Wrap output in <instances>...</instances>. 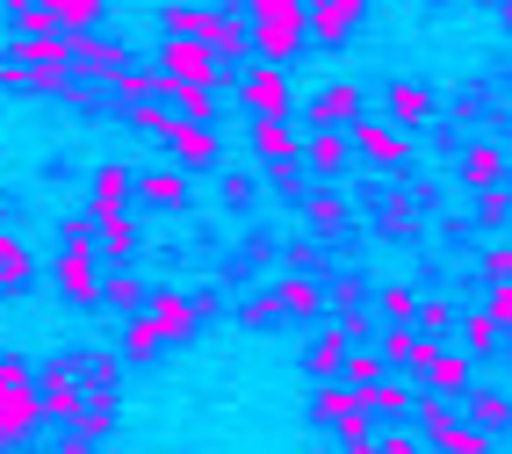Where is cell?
<instances>
[{"label":"cell","mask_w":512,"mask_h":454,"mask_svg":"<svg viewBox=\"0 0 512 454\" xmlns=\"http://www.w3.org/2000/svg\"><path fill=\"white\" fill-rule=\"evenodd\" d=\"M505 29H512V0H505Z\"/></svg>","instance_id":"cell-57"},{"label":"cell","mask_w":512,"mask_h":454,"mask_svg":"<svg viewBox=\"0 0 512 454\" xmlns=\"http://www.w3.org/2000/svg\"><path fill=\"white\" fill-rule=\"evenodd\" d=\"M347 137H354V159L383 166V173H404V166H412V145H404V130H397V123H383V116H361Z\"/></svg>","instance_id":"cell-10"},{"label":"cell","mask_w":512,"mask_h":454,"mask_svg":"<svg viewBox=\"0 0 512 454\" xmlns=\"http://www.w3.org/2000/svg\"><path fill=\"white\" fill-rule=\"evenodd\" d=\"M94 253L109 260V267H130V260H138V217H116V224H101V231H94Z\"/></svg>","instance_id":"cell-31"},{"label":"cell","mask_w":512,"mask_h":454,"mask_svg":"<svg viewBox=\"0 0 512 454\" xmlns=\"http://www.w3.org/2000/svg\"><path fill=\"white\" fill-rule=\"evenodd\" d=\"M289 274H325L318 253H311V238H289Z\"/></svg>","instance_id":"cell-49"},{"label":"cell","mask_w":512,"mask_h":454,"mask_svg":"<svg viewBox=\"0 0 512 454\" xmlns=\"http://www.w3.org/2000/svg\"><path fill=\"white\" fill-rule=\"evenodd\" d=\"M80 382H87V404H116L123 397V354H80Z\"/></svg>","instance_id":"cell-25"},{"label":"cell","mask_w":512,"mask_h":454,"mask_svg":"<svg viewBox=\"0 0 512 454\" xmlns=\"http://www.w3.org/2000/svg\"><path fill=\"white\" fill-rule=\"evenodd\" d=\"M253 152H260L267 166H289V159H303V137H296L289 123H253Z\"/></svg>","instance_id":"cell-33"},{"label":"cell","mask_w":512,"mask_h":454,"mask_svg":"<svg viewBox=\"0 0 512 454\" xmlns=\"http://www.w3.org/2000/svg\"><path fill=\"white\" fill-rule=\"evenodd\" d=\"M224 202H231V209L253 202V181H246V173H224Z\"/></svg>","instance_id":"cell-51"},{"label":"cell","mask_w":512,"mask_h":454,"mask_svg":"<svg viewBox=\"0 0 512 454\" xmlns=\"http://www.w3.org/2000/svg\"><path fill=\"white\" fill-rule=\"evenodd\" d=\"M65 58H73V73H80L94 94L109 87L116 73H130V51H123V44H109L101 29H80V37H65Z\"/></svg>","instance_id":"cell-7"},{"label":"cell","mask_w":512,"mask_h":454,"mask_svg":"<svg viewBox=\"0 0 512 454\" xmlns=\"http://www.w3.org/2000/svg\"><path fill=\"white\" fill-rule=\"evenodd\" d=\"M37 397H44V418H73L87 411V382H80V354H65V361H44L37 368Z\"/></svg>","instance_id":"cell-9"},{"label":"cell","mask_w":512,"mask_h":454,"mask_svg":"<svg viewBox=\"0 0 512 454\" xmlns=\"http://www.w3.org/2000/svg\"><path fill=\"white\" fill-rule=\"evenodd\" d=\"M51 282H58L65 296H73V303H101V296H109V282H101V253H94V238H87V246H73V253H65V260L51 267Z\"/></svg>","instance_id":"cell-11"},{"label":"cell","mask_w":512,"mask_h":454,"mask_svg":"<svg viewBox=\"0 0 512 454\" xmlns=\"http://www.w3.org/2000/svg\"><path fill=\"white\" fill-rule=\"evenodd\" d=\"M375 310H383V325H412V318H419V289H412V282H383Z\"/></svg>","instance_id":"cell-38"},{"label":"cell","mask_w":512,"mask_h":454,"mask_svg":"<svg viewBox=\"0 0 512 454\" xmlns=\"http://www.w3.org/2000/svg\"><path fill=\"white\" fill-rule=\"evenodd\" d=\"M412 426L426 433V447H433V454H491V433L476 426V418H455L440 397H426V404H419Z\"/></svg>","instance_id":"cell-5"},{"label":"cell","mask_w":512,"mask_h":454,"mask_svg":"<svg viewBox=\"0 0 512 454\" xmlns=\"http://www.w3.org/2000/svg\"><path fill=\"white\" fill-rule=\"evenodd\" d=\"M347 354H354V332L347 325H325L311 339V354H303V368H311L318 382H339V375H347Z\"/></svg>","instance_id":"cell-21"},{"label":"cell","mask_w":512,"mask_h":454,"mask_svg":"<svg viewBox=\"0 0 512 454\" xmlns=\"http://www.w3.org/2000/svg\"><path fill=\"white\" fill-rule=\"evenodd\" d=\"M303 15H311V44H347L368 0H303Z\"/></svg>","instance_id":"cell-15"},{"label":"cell","mask_w":512,"mask_h":454,"mask_svg":"<svg viewBox=\"0 0 512 454\" xmlns=\"http://www.w3.org/2000/svg\"><path fill=\"white\" fill-rule=\"evenodd\" d=\"M383 109H390L397 130H426V123L440 116V101H433L419 80H390V87H383Z\"/></svg>","instance_id":"cell-16"},{"label":"cell","mask_w":512,"mask_h":454,"mask_svg":"<svg viewBox=\"0 0 512 454\" xmlns=\"http://www.w3.org/2000/svg\"><path fill=\"white\" fill-rule=\"evenodd\" d=\"M361 404H368L375 418H419V404H426V397H419V382H412V375H383Z\"/></svg>","instance_id":"cell-23"},{"label":"cell","mask_w":512,"mask_h":454,"mask_svg":"<svg viewBox=\"0 0 512 454\" xmlns=\"http://www.w3.org/2000/svg\"><path fill=\"white\" fill-rule=\"evenodd\" d=\"M455 339L469 346V354H476V361H491V354H498V346H505V325L491 318V310H462V325H455Z\"/></svg>","instance_id":"cell-30"},{"label":"cell","mask_w":512,"mask_h":454,"mask_svg":"<svg viewBox=\"0 0 512 454\" xmlns=\"http://www.w3.org/2000/svg\"><path fill=\"white\" fill-rule=\"evenodd\" d=\"M361 116H368V94L354 80H332L311 94V130H354Z\"/></svg>","instance_id":"cell-12"},{"label":"cell","mask_w":512,"mask_h":454,"mask_svg":"<svg viewBox=\"0 0 512 454\" xmlns=\"http://www.w3.org/2000/svg\"><path fill=\"white\" fill-rule=\"evenodd\" d=\"M498 195H505V209H512V173H505V188H498Z\"/></svg>","instance_id":"cell-54"},{"label":"cell","mask_w":512,"mask_h":454,"mask_svg":"<svg viewBox=\"0 0 512 454\" xmlns=\"http://www.w3.org/2000/svg\"><path fill=\"white\" fill-rule=\"evenodd\" d=\"M58 454H94V447H87V440H73V433H65V447H58Z\"/></svg>","instance_id":"cell-52"},{"label":"cell","mask_w":512,"mask_h":454,"mask_svg":"<svg viewBox=\"0 0 512 454\" xmlns=\"http://www.w3.org/2000/svg\"><path fill=\"white\" fill-rule=\"evenodd\" d=\"M282 318H289V310H282V296H275V289H260V296L238 303V325H246V332H267V325H282Z\"/></svg>","instance_id":"cell-41"},{"label":"cell","mask_w":512,"mask_h":454,"mask_svg":"<svg viewBox=\"0 0 512 454\" xmlns=\"http://www.w3.org/2000/svg\"><path fill=\"white\" fill-rule=\"evenodd\" d=\"M318 418L339 433V447H375L368 404H361V390H347V382H318Z\"/></svg>","instance_id":"cell-8"},{"label":"cell","mask_w":512,"mask_h":454,"mask_svg":"<svg viewBox=\"0 0 512 454\" xmlns=\"http://www.w3.org/2000/svg\"><path fill=\"white\" fill-rule=\"evenodd\" d=\"M152 325H159L166 339H188V332L202 325V310H195V296H181V289H159V296H152Z\"/></svg>","instance_id":"cell-26"},{"label":"cell","mask_w":512,"mask_h":454,"mask_svg":"<svg viewBox=\"0 0 512 454\" xmlns=\"http://www.w3.org/2000/svg\"><path fill=\"white\" fill-rule=\"evenodd\" d=\"M65 433H73V440H87V447H101V440L116 433V404H87V411H80Z\"/></svg>","instance_id":"cell-43"},{"label":"cell","mask_w":512,"mask_h":454,"mask_svg":"<svg viewBox=\"0 0 512 454\" xmlns=\"http://www.w3.org/2000/svg\"><path fill=\"white\" fill-rule=\"evenodd\" d=\"M505 361H512V332H505Z\"/></svg>","instance_id":"cell-56"},{"label":"cell","mask_w":512,"mask_h":454,"mask_svg":"<svg viewBox=\"0 0 512 454\" xmlns=\"http://www.w3.org/2000/svg\"><path fill=\"white\" fill-rule=\"evenodd\" d=\"M419 382H433L440 397H469L476 390V368H469V354H455V346H433V361H426Z\"/></svg>","instance_id":"cell-24"},{"label":"cell","mask_w":512,"mask_h":454,"mask_svg":"<svg viewBox=\"0 0 512 454\" xmlns=\"http://www.w3.org/2000/svg\"><path fill=\"white\" fill-rule=\"evenodd\" d=\"M123 202H130V166H123V159H109V166L94 173V209H87V224L101 231V224H116V217H130Z\"/></svg>","instance_id":"cell-17"},{"label":"cell","mask_w":512,"mask_h":454,"mask_svg":"<svg viewBox=\"0 0 512 454\" xmlns=\"http://www.w3.org/2000/svg\"><path fill=\"white\" fill-rule=\"evenodd\" d=\"M159 346H166V332L152 325V310H130V325L116 332V354H123V361H152Z\"/></svg>","instance_id":"cell-29"},{"label":"cell","mask_w":512,"mask_h":454,"mask_svg":"<svg viewBox=\"0 0 512 454\" xmlns=\"http://www.w3.org/2000/svg\"><path fill=\"white\" fill-rule=\"evenodd\" d=\"M0 8H8V15H22V8H37V0H0Z\"/></svg>","instance_id":"cell-53"},{"label":"cell","mask_w":512,"mask_h":454,"mask_svg":"<svg viewBox=\"0 0 512 454\" xmlns=\"http://www.w3.org/2000/svg\"><path fill=\"white\" fill-rule=\"evenodd\" d=\"M412 325H419V332H426V339L440 346V339H455V325H462V310H455L448 296H419V318H412Z\"/></svg>","instance_id":"cell-36"},{"label":"cell","mask_w":512,"mask_h":454,"mask_svg":"<svg viewBox=\"0 0 512 454\" xmlns=\"http://www.w3.org/2000/svg\"><path fill=\"white\" fill-rule=\"evenodd\" d=\"M505 224H512V209H505V195H498V188H491V195H476V231L491 238V231H505Z\"/></svg>","instance_id":"cell-45"},{"label":"cell","mask_w":512,"mask_h":454,"mask_svg":"<svg viewBox=\"0 0 512 454\" xmlns=\"http://www.w3.org/2000/svg\"><path fill=\"white\" fill-rule=\"evenodd\" d=\"M303 166L325 173V181H332V173H347L354 166V137L347 130H311V137H303Z\"/></svg>","instance_id":"cell-22"},{"label":"cell","mask_w":512,"mask_h":454,"mask_svg":"<svg viewBox=\"0 0 512 454\" xmlns=\"http://www.w3.org/2000/svg\"><path fill=\"white\" fill-rule=\"evenodd\" d=\"M375 454H433V447H426V433L412 426V418H390V426L375 433Z\"/></svg>","instance_id":"cell-39"},{"label":"cell","mask_w":512,"mask_h":454,"mask_svg":"<svg viewBox=\"0 0 512 454\" xmlns=\"http://www.w3.org/2000/svg\"><path fill=\"white\" fill-rule=\"evenodd\" d=\"M375 354H383L397 375H426V361H433V339L419 332V325H390V332H375Z\"/></svg>","instance_id":"cell-13"},{"label":"cell","mask_w":512,"mask_h":454,"mask_svg":"<svg viewBox=\"0 0 512 454\" xmlns=\"http://www.w3.org/2000/svg\"><path fill=\"white\" fill-rule=\"evenodd\" d=\"M469 418H476L491 440H505V433H512V397H505V390H469Z\"/></svg>","instance_id":"cell-34"},{"label":"cell","mask_w":512,"mask_h":454,"mask_svg":"<svg viewBox=\"0 0 512 454\" xmlns=\"http://www.w3.org/2000/svg\"><path fill=\"white\" fill-rule=\"evenodd\" d=\"M159 137H166V152H174L181 166H217V130H210V123H188V116H174Z\"/></svg>","instance_id":"cell-18"},{"label":"cell","mask_w":512,"mask_h":454,"mask_svg":"<svg viewBox=\"0 0 512 454\" xmlns=\"http://www.w3.org/2000/svg\"><path fill=\"white\" fill-rule=\"evenodd\" d=\"M15 37H65V29H58V15L44 8V0H37V8H22V15H15Z\"/></svg>","instance_id":"cell-44"},{"label":"cell","mask_w":512,"mask_h":454,"mask_svg":"<svg viewBox=\"0 0 512 454\" xmlns=\"http://www.w3.org/2000/svg\"><path fill=\"white\" fill-rule=\"evenodd\" d=\"M505 173H512V159L491 145V137H469L462 145V181L476 188V195H491V188H505Z\"/></svg>","instance_id":"cell-19"},{"label":"cell","mask_w":512,"mask_h":454,"mask_svg":"<svg viewBox=\"0 0 512 454\" xmlns=\"http://www.w3.org/2000/svg\"><path fill=\"white\" fill-rule=\"evenodd\" d=\"M375 217H383V238H412V231H419V202H412V195H383Z\"/></svg>","instance_id":"cell-42"},{"label":"cell","mask_w":512,"mask_h":454,"mask_svg":"<svg viewBox=\"0 0 512 454\" xmlns=\"http://www.w3.org/2000/svg\"><path fill=\"white\" fill-rule=\"evenodd\" d=\"M275 296L289 318H325V274H289V282H275Z\"/></svg>","instance_id":"cell-28"},{"label":"cell","mask_w":512,"mask_h":454,"mask_svg":"<svg viewBox=\"0 0 512 454\" xmlns=\"http://www.w3.org/2000/svg\"><path fill=\"white\" fill-rule=\"evenodd\" d=\"M109 303H123V310H138V303H145V289H138V274H123V267H116V274H109Z\"/></svg>","instance_id":"cell-46"},{"label":"cell","mask_w":512,"mask_h":454,"mask_svg":"<svg viewBox=\"0 0 512 454\" xmlns=\"http://www.w3.org/2000/svg\"><path fill=\"white\" fill-rule=\"evenodd\" d=\"M44 418V397H37V368L22 354H0V447H22Z\"/></svg>","instance_id":"cell-3"},{"label":"cell","mask_w":512,"mask_h":454,"mask_svg":"<svg viewBox=\"0 0 512 454\" xmlns=\"http://www.w3.org/2000/svg\"><path fill=\"white\" fill-rule=\"evenodd\" d=\"M267 188H275V195H303V159H289V166H267Z\"/></svg>","instance_id":"cell-47"},{"label":"cell","mask_w":512,"mask_h":454,"mask_svg":"<svg viewBox=\"0 0 512 454\" xmlns=\"http://www.w3.org/2000/svg\"><path fill=\"white\" fill-rule=\"evenodd\" d=\"M339 454H375V447H339Z\"/></svg>","instance_id":"cell-55"},{"label":"cell","mask_w":512,"mask_h":454,"mask_svg":"<svg viewBox=\"0 0 512 454\" xmlns=\"http://www.w3.org/2000/svg\"><path fill=\"white\" fill-rule=\"evenodd\" d=\"M138 202L181 209V202H188V173H181V166H145V173H138Z\"/></svg>","instance_id":"cell-27"},{"label":"cell","mask_w":512,"mask_h":454,"mask_svg":"<svg viewBox=\"0 0 512 454\" xmlns=\"http://www.w3.org/2000/svg\"><path fill=\"white\" fill-rule=\"evenodd\" d=\"M44 8L58 15L65 37H80V29H94V22H101V8H109V0H44Z\"/></svg>","instance_id":"cell-40"},{"label":"cell","mask_w":512,"mask_h":454,"mask_svg":"<svg viewBox=\"0 0 512 454\" xmlns=\"http://www.w3.org/2000/svg\"><path fill=\"white\" fill-rule=\"evenodd\" d=\"M238 109H253V123H289L296 94L282 65H238Z\"/></svg>","instance_id":"cell-6"},{"label":"cell","mask_w":512,"mask_h":454,"mask_svg":"<svg viewBox=\"0 0 512 454\" xmlns=\"http://www.w3.org/2000/svg\"><path fill=\"white\" fill-rule=\"evenodd\" d=\"M484 282H512V246H491L484 253Z\"/></svg>","instance_id":"cell-50"},{"label":"cell","mask_w":512,"mask_h":454,"mask_svg":"<svg viewBox=\"0 0 512 454\" xmlns=\"http://www.w3.org/2000/svg\"><path fill=\"white\" fill-rule=\"evenodd\" d=\"M505 440H512V433H505Z\"/></svg>","instance_id":"cell-58"},{"label":"cell","mask_w":512,"mask_h":454,"mask_svg":"<svg viewBox=\"0 0 512 454\" xmlns=\"http://www.w3.org/2000/svg\"><path fill=\"white\" fill-rule=\"evenodd\" d=\"M22 282H37V253L15 231H0V289H22Z\"/></svg>","instance_id":"cell-35"},{"label":"cell","mask_w":512,"mask_h":454,"mask_svg":"<svg viewBox=\"0 0 512 454\" xmlns=\"http://www.w3.org/2000/svg\"><path fill=\"white\" fill-rule=\"evenodd\" d=\"M303 224H311V231H347L354 224V202L332 195V188H318V195H303Z\"/></svg>","instance_id":"cell-32"},{"label":"cell","mask_w":512,"mask_h":454,"mask_svg":"<svg viewBox=\"0 0 512 454\" xmlns=\"http://www.w3.org/2000/svg\"><path fill=\"white\" fill-rule=\"evenodd\" d=\"M484 310H491V318L512 332V282H491V296H484Z\"/></svg>","instance_id":"cell-48"},{"label":"cell","mask_w":512,"mask_h":454,"mask_svg":"<svg viewBox=\"0 0 512 454\" xmlns=\"http://www.w3.org/2000/svg\"><path fill=\"white\" fill-rule=\"evenodd\" d=\"M159 73H166V80L217 87V73H224V65H217L210 51H202V44H188V37H166V44H159Z\"/></svg>","instance_id":"cell-14"},{"label":"cell","mask_w":512,"mask_h":454,"mask_svg":"<svg viewBox=\"0 0 512 454\" xmlns=\"http://www.w3.org/2000/svg\"><path fill=\"white\" fill-rule=\"evenodd\" d=\"M361 303H368V282H361V274H332V282H325V310H332V325H347L354 339H368Z\"/></svg>","instance_id":"cell-20"},{"label":"cell","mask_w":512,"mask_h":454,"mask_svg":"<svg viewBox=\"0 0 512 454\" xmlns=\"http://www.w3.org/2000/svg\"><path fill=\"white\" fill-rule=\"evenodd\" d=\"M159 29L202 44L217 65H253V22L238 8H159Z\"/></svg>","instance_id":"cell-1"},{"label":"cell","mask_w":512,"mask_h":454,"mask_svg":"<svg viewBox=\"0 0 512 454\" xmlns=\"http://www.w3.org/2000/svg\"><path fill=\"white\" fill-rule=\"evenodd\" d=\"M383 375H390V361L375 354V346H354V354H347V375H339V382H347V390H361V397H368V390H375V382H383Z\"/></svg>","instance_id":"cell-37"},{"label":"cell","mask_w":512,"mask_h":454,"mask_svg":"<svg viewBox=\"0 0 512 454\" xmlns=\"http://www.w3.org/2000/svg\"><path fill=\"white\" fill-rule=\"evenodd\" d=\"M0 87L8 94H58V101H80V109L101 101L73 65H37V58H0Z\"/></svg>","instance_id":"cell-4"},{"label":"cell","mask_w":512,"mask_h":454,"mask_svg":"<svg viewBox=\"0 0 512 454\" xmlns=\"http://www.w3.org/2000/svg\"><path fill=\"white\" fill-rule=\"evenodd\" d=\"M246 8H253V58L260 65H289L303 44H311L303 0H246Z\"/></svg>","instance_id":"cell-2"}]
</instances>
